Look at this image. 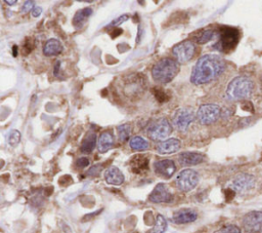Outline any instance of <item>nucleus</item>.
Here are the masks:
<instances>
[{
    "mask_svg": "<svg viewBox=\"0 0 262 233\" xmlns=\"http://www.w3.org/2000/svg\"><path fill=\"white\" fill-rule=\"evenodd\" d=\"M172 133V125L166 118L153 120L147 127V135L150 139L157 142H163Z\"/></svg>",
    "mask_w": 262,
    "mask_h": 233,
    "instance_id": "obj_4",
    "label": "nucleus"
},
{
    "mask_svg": "<svg viewBox=\"0 0 262 233\" xmlns=\"http://www.w3.org/2000/svg\"><path fill=\"white\" fill-rule=\"evenodd\" d=\"M182 143L179 139H168L165 140L161 143H159V145L157 146V151L160 154H172L176 153L181 149Z\"/></svg>",
    "mask_w": 262,
    "mask_h": 233,
    "instance_id": "obj_17",
    "label": "nucleus"
},
{
    "mask_svg": "<svg viewBox=\"0 0 262 233\" xmlns=\"http://www.w3.org/2000/svg\"><path fill=\"white\" fill-rule=\"evenodd\" d=\"M93 12L94 11L91 8H85L83 10L78 11L73 18V25L76 28H80L87 21V19H89L93 15Z\"/></svg>",
    "mask_w": 262,
    "mask_h": 233,
    "instance_id": "obj_22",
    "label": "nucleus"
},
{
    "mask_svg": "<svg viewBox=\"0 0 262 233\" xmlns=\"http://www.w3.org/2000/svg\"><path fill=\"white\" fill-rule=\"evenodd\" d=\"M180 72V64L173 59L160 60L152 69V76L156 83L166 85L172 82Z\"/></svg>",
    "mask_w": 262,
    "mask_h": 233,
    "instance_id": "obj_2",
    "label": "nucleus"
},
{
    "mask_svg": "<svg viewBox=\"0 0 262 233\" xmlns=\"http://www.w3.org/2000/svg\"><path fill=\"white\" fill-rule=\"evenodd\" d=\"M114 146V136L111 132H104L98 142V148L101 153H106L110 149H112Z\"/></svg>",
    "mask_w": 262,
    "mask_h": 233,
    "instance_id": "obj_20",
    "label": "nucleus"
},
{
    "mask_svg": "<svg viewBox=\"0 0 262 233\" xmlns=\"http://www.w3.org/2000/svg\"><path fill=\"white\" fill-rule=\"evenodd\" d=\"M128 19H129V16H128V15H123V16H120L119 18H117L116 20H114V21H113V22L110 24V26H119V25H121L122 23L126 22Z\"/></svg>",
    "mask_w": 262,
    "mask_h": 233,
    "instance_id": "obj_32",
    "label": "nucleus"
},
{
    "mask_svg": "<svg viewBox=\"0 0 262 233\" xmlns=\"http://www.w3.org/2000/svg\"><path fill=\"white\" fill-rule=\"evenodd\" d=\"M101 171H102V166H95L89 171L87 175H89V176H97L101 173Z\"/></svg>",
    "mask_w": 262,
    "mask_h": 233,
    "instance_id": "obj_33",
    "label": "nucleus"
},
{
    "mask_svg": "<svg viewBox=\"0 0 262 233\" xmlns=\"http://www.w3.org/2000/svg\"><path fill=\"white\" fill-rule=\"evenodd\" d=\"M76 166L80 169H84L86 167L90 166V160L86 159V158H81V159H78L77 162H76Z\"/></svg>",
    "mask_w": 262,
    "mask_h": 233,
    "instance_id": "obj_31",
    "label": "nucleus"
},
{
    "mask_svg": "<svg viewBox=\"0 0 262 233\" xmlns=\"http://www.w3.org/2000/svg\"><path fill=\"white\" fill-rule=\"evenodd\" d=\"M172 54L179 64L188 63L196 54V45L191 40H185L173 47Z\"/></svg>",
    "mask_w": 262,
    "mask_h": 233,
    "instance_id": "obj_6",
    "label": "nucleus"
},
{
    "mask_svg": "<svg viewBox=\"0 0 262 233\" xmlns=\"http://www.w3.org/2000/svg\"><path fill=\"white\" fill-rule=\"evenodd\" d=\"M144 89V81L140 79V75H130L124 79V86L122 88L126 97H134L140 95Z\"/></svg>",
    "mask_w": 262,
    "mask_h": 233,
    "instance_id": "obj_11",
    "label": "nucleus"
},
{
    "mask_svg": "<svg viewBox=\"0 0 262 233\" xmlns=\"http://www.w3.org/2000/svg\"><path fill=\"white\" fill-rule=\"evenodd\" d=\"M17 54H18V48L17 46H14V57H16Z\"/></svg>",
    "mask_w": 262,
    "mask_h": 233,
    "instance_id": "obj_36",
    "label": "nucleus"
},
{
    "mask_svg": "<svg viewBox=\"0 0 262 233\" xmlns=\"http://www.w3.org/2000/svg\"><path fill=\"white\" fill-rule=\"evenodd\" d=\"M129 146L135 151H144L150 148V143L144 138L135 136L129 140Z\"/></svg>",
    "mask_w": 262,
    "mask_h": 233,
    "instance_id": "obj_23",
    "label": "nucleus"
},
{
    "mask_svg": "<svg viewBox=\"0 0 262 233\" xmlns=\"http://www.w3.org/2000/svg\"><path fill=\"white\" fill-rule=\"evenodd\" d=\"M117 132H118V136L120 141L125 142L127 140L130 139L131 133H132V126L129 123H124L122 125H119L117 127Z\"/></svg>",
    "mask_w": 262,
    "mask_h": 233,
    "instance_id": "obj_25",
    "label": "nucleus"
},
{
    "mask_svg": "<svg viewBox=\"0 0 262 233\" xmlns=\"http://www.w3.org/2000/svg\"><path fill=\"white\" fill-rule=\"evenodd\" d=\"M205 157L201 153L198 152H184L180 154L179 161L180 164L184 167H191V166H197L204 162Z\"/></svg>",
    "mask_w": 262,
    "mask_h": 233,
    "instance_id": "obj_15",
    "label": "nucleus"
},
{
    "mask_svg": "<svg viewBox=\"0 0 262 233\" xmlns=\"http://www.w3.org/2000/svg\"><path fill=\"white\" fill-rule=\"evenodd\" d=\"M105 180L110 185L119 186L124 183L125 177L117 167H111L105 172Z\"/></svg>",
    "mask_w": 262,
    "mask_h": 233,
    "instance_id": "obj_18",
    "label": "nucleus"
},
{
    "mask_svg": "<svg viewBox=\"0 0 262 233\" xmlns=\"http://www.w3.org/2000/svg\"><path fill=\"white\" fill-rule=\"evenodd\" d=\"M199 183V174L191 169L181 172L176 180V184L181 191L190 192L197 187Z\"/></svg>",
    "mask_w": 262,
    "mask_h": 233,
    "instance_id": "obj_7",
    "label": "nucleus"
},
{
    "mask_svg": "<svg viewBox=\"0 0 262 233\" xmlns=\"http://www.w3.org/2000/svg\"><path fill=\"white\" fill-rule=\"evenodd\" d=\"M255 184H256V179L254 176L243 173V174H239L234 178L230 184V189L235 192L244 193L253 189Z\"/></svg>",
    "mask_w": 262,
    "mask_h": 233,
    "instance_id": "obj_12",
    "label": "nucleus"
},
{
    "mask_svg": "<svg viewBox=\"0 0 262 233\" xmlns=\"http://www.w3.org/2000/svg\"><path fill=\"white\" fill-rule=\"evenodd\" d=\"M97 145H98L97 134L94 132H90L84 137L81 143V152L84 154H91L95 150Z\"/></svg>",
    "mask_w": 262,
    "mask_h": 233,
    "instance_id": "obj_19",
    "label": "nucleus"
},
{
    "mask_svg": "<svg viewBox=\"0 0 262 233\" xmlns=\"http://www.w3.org/2000/svg\"><path fill=\"white\" fill-rule=\"evenodd\" d=\"M31 13H32V16H33L34 18H37V17H39V16L41 15L42 9L39 8V7H35Z\"/></svg>",
    "mask_w": 262,
    "mask_h": 233,
    "instance_id": "obj_34",
    "label": "nucleus"
},
{
    "mask_svg": "<svg viewBox=\"0 0 262 233\" xmlns=\"http://www.w3.org/2000/svg\"><path fill=\"white\" fill-rule=\"evenodd\" d=\"M64 47L63 44L61 43L60 40L52 38L46 41V43L43 46V54L47 57H51V56H57L63 51Z\"/></svg>",
    "mask_w": 262,
    "mask_h": 233,
    "instance_id": "obj_21",
    "label": "nucleus"
},
{
    "mask_svg": "<svg viewBox=\"0 0 262 233\" xmlns=\"http://www.w3.org/2000/svg\"><path fill=\"white\" fill-rule=\"evenodd\" d=\"M253 90L254 84L252 80L247 76H238L228 84L225 95L229 101H242L248 99Z\"/></svg>",
    "mask_w": 262,
    "mask_h": 233,
    "instance_id": "obj_3",
    "label": "nucleus"
},
{
    "mask_svg": "<svg viewBox=\"0 0 262 233\" xmlns=\"http://www.w3.org/2000/svg\"><path fill=\"white\" fill-rule=\"evenodd\" d=\"M218 41L214 44V48L219 51H229L239 41V31L234 28H223L218 35Z\"/></svg>",
    "mask_w": 262,
    "mask_h": 233,
    "instance_id": "obj_5",
    "label": "nucleus"
},
{
    "mask_svg": "<svg viewBox=\"0 0 262 233\" xmlns=\"http://www.w3.org/2000/svg\"><path fill=\"white\" fill-rule=\"evenodd\" d=\"M17 3H18V2H16V0H15V2H9V0H7V2H6V4H7V5H10V6L17 5Z\"/></svg>",
    "mask_w": 262,
    "mask_h": 233,
    "instance_id": "obj_35",
    "label": "nucleus"
},
{
    "mask_svg": "<svg viewBox=\"0 0 262 233\" xmlns=\"http://www.w3.org/2000/svg\"><path fill=\"white\" fill-rule=\"evenodd\" d=\"M149 200L153 203H168L173 200V195L164 183H160L150 194Z\"/></svg>",
    "mask_w": 262,
    "mask_h": 233,
    "instance_id": "obj_13",
    "label": "nucleus"
},
{
    "mask_svg": "<svg viewBox=\"0 0 262 233\" xmlns=\"http://www.w3.org/2000/svg\"><path fill=\"white\" fill-rule=\"evenodd\" d=\"M167 229V220L164 216L158 215L154 227L149 231V233H164Z\"/></svg>",
    "mask_w": 262,
    "mask_h": 233,
    "instance_id": "obj_24",
    "label": "nucleus"
},
{
    "mask_svg": "<svg viewBox=\"0 0 262 233\" xmlns=\"http://www.w3.org/2000/svg\"><path fill=\"white\" fill-rule=\"evenodd\" d=\"M8 141H9V144L11 146H17L20 143V141H21V134H20V132L17 131V130L11 131V133L9 134Z\"/></svg>",
    "mask_w": 262,
    "mask_h": 233,
    "instance_id": "obj_28",
    "label": "nucleus"
},
{
    "mask_svg": "<svg viewBox=\"0 0 262 233\" xmlns=\"http://www.w3.org/2000/svg\"><path fill=\"white\" fill-rule=\"evenodd\" d=\"M260 81H261V84H262V75H261V77H260Z\"/></svg>",
    "mask_w": 262,
    "mask_h": 233,
    "instance_id": "obj_37",
    "label": "nucleus"
},
{
    "mask_svg": "<svg viewBox=\"0 0 262 233\" xmlns=\"http://www.w3.org/2000/svg\"><path fill=\"white\" fill-rule=\"evenodd\" d=\"M34 8H35V7H34V2H26V3L23 5L22 9H21V13H22V14H27V13H29V12H32Z\"/></svg>",
    "mask_w": 262,
    "mask_h": 233,
    "instance_id": "obj_30",
    "label": "nucleus"
},
{
    "mask_svg": "<svg viewBox=\"0 0 262 233\" xmlns=\"http://www.w3.org/2000/svg\"><path fill=\"white\" fill-rule=\"evenodd\" d=\"M214 233H242V232H241V229L236 225H226L218 229Z\"/></svg>",
    "mask_w": 262,
    "mask_h": 233,
    "instance_id": "obj_29",
    "label": "nucleus"
},
{
    "mask_svg": "<svg viewBox=\"0 0 262 233\" xmlns=\"http://www.w3.org/2000/svg\"><path fill=\"white\" fill-rule=\"evenodd\" d=\"M221 115V109L216 104H204L202 105L198 112L197 118L199 122L203 125H209L216 122Z\"/></svg>",
    "mask_w": 262,
    "mask_h": 233,
    "instance_id": "obj_8",
    "label": "nucleus"
},
{
    "mask_svg": "<svg viewBox=\"0 0 262 233\" xmlns=\"http://www.w3.org/2000/svg\"><path fill=\"white\" fill-rule=\"evenodd\" d=\"M154 168H155L156 174H158L159 176L165 179H170L177 172V166L171 160L159 161L155 163Z\"/></svg>",
    "mask_w": 262,
    "mask_h": 233,
    "instance_id": "obj_14",
    "label": "nucleus"
},
{
    "mask_svg": "<svg viewBox=\"0 0 262 233\" xmlns=\"http://www.w3.org/2000/svg\"><path fill=\"white\" fill-rule=\"evenodd\" d=\"M216 35V32L212 29H207L204 30L200 33V35L197 37V42L199 44H205L207 42H209L210 40H212Z\"/></svg>",
    "mask_w": 262,
    "mask_h": 233,
    "instance_id": "obj_26",
    "label": "nucleus"
},
{
    "mask_svg": "<svg viewBox=\"0 0 262 233\" xmlns=\"http://www.w3.org/2000/svg\"><path fill=\"white\" fill-rule=\"evenodd\" d=\"M195 117H196V114L192 108H189V107L181 108L174 113L172 117L173 126L178 131L185 132L189 128L191 123L194 121Z\"/></svg>",
    "mask_w": 262,
    "mask_h": 233,
    "instance_id": "obj_9",
    "label": "nucleus"
},
{
    "mask_svg": "<svg viewBox=\"0 0 262 233\" xmlns=\"http://www.w3.org/2000/svg\"><path fill=\"white\" fill-rule=\"evenodd\" d=\"M132 165H133L134 172H136V170H138V172H140V171H145L147 169H149V161L142 157L134 158V160L132 161Z\"/></svg>",
    "mask_w": 262,
    "mask_h": 233,
    "instance_id": "obj_27",
    "label": "nucleus"
},
{
    "mask_svg": "<svg viewBox=\"0 0 262 233\" xmlns=\"http://www.w3.org/2000/svg\"><path fill=\"white\" fill-rule=\"evenodd\" d=\"M198 219V214L194 210L184 209L174 213L172 222L176 224H189L193 223Z\"/></svg>",
    "mask_w": 262,
    "mask_h": 233,
    "instance_id": "obj_16",
    "label": "nucleus"
},
{
    "mask_svg": "<svg viewBox=\"0 0 262 233\" xmlns=\"http://www.w3.org/2000/svg\"><path fill=\"white\" fill-rule=\"evenodd\" d=\"M225 68L226 63L219 55H205L196 63L191 75V82L196 86L209 84L217 80Z\"/></svg>",
    "mask_w": 262,
    "mask_h": 233,
    "instance_id": "obj_1",
    "label": "nucleus"
},
{
    "mask_svg": "<svg viewBox=\"0 0 262 233\" xmlns=\"http://www.w3.org/2000/svg\"><path fill=\"white\" fill-rule=\"evenodd\" d=\"M243 227L249 233L262 232V211H253L243 218Z\"/></svg>",
    "mask_w": 262,
    "mask_h": 233,
    "instance_id": "obj_10",
    "label": "nucleus"
}]
</instances>
